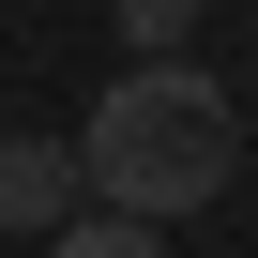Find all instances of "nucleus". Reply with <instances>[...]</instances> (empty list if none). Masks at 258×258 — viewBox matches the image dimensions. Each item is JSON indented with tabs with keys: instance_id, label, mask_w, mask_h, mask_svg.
Wrapping results in <instances>:
<instances>
[{
	"instance_id": "f257e3e1",
	"label": "nucleus",
	"mask_w": 258,
	"mask_h": 258,
	"mask_svg": "<svg viewBox=\"0 0 258 258\" xmlns=\"http://www.w3.org/2000/svg\"><path fill=\"white\" fill-rule=\"evenodd\" d=\"M76 167H91V198L106 213H213L228 182H243V106H228V76H198V61H121L106 91H91V121H76Z\"/></svg>"
},
{
	"instance_id": "7ed1b4c3",
	"label": "nucleus",
	"mask_w": 258,
	"mask_h": 258,
	"mask_svg": "<svg viewBox=\"0 0 258 258\" xmlns=\"http://www.w3.org/2000/svg\"><path fill=\"white\" fill-rule=\"evenodd\" d=\"M46 258H167V228H152V213H91V198H76V213L46 228Z\"/></svg>"
},
{
	"instance_id": "f03ea898",
	"label": "nucleus",
	"mask_w": 258,
	"mask_h": 258,
	"mask_svg": "<svg viewBox=\"0 0 258 258\" xmlns=\"http://www.w3.org/2000/svg\"><path fill=\"white\" fill-rule=\"evenodd\" d=\"M76 198H91L76 137H0V228H16V243H46V228H61Z\"/></svg>"
},
{
	"instance_id": "20e7f679",
	"label": "nucleus",
	"mask_w": 258,
	"mask_h": 258,
	"mask_svg": "<svg viewBox=\"0 0 258 258\" xmlns=\"http://www.w3.org/2000/svg\"><path fill=\"white\" fill-rule=\"evenodd\" d=\"M198 16H213V0H106L121 61H182V46H198Z\"/></svg>"
}]
</instances>
